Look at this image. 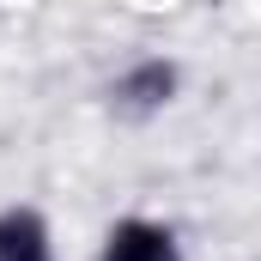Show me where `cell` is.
<instances>
[{
    "mask_svg": "<svg viewBox=\"0 0 261 261\" xmlns=\"http://www.w3.org/2000/svg\"><path fill=\"white\" fill-rule=\"evenodd\" d=\"M0 261H61L55 225L37 200H6L0 206Z\"/></svg>",
    "mask_w": 261,
    "mask_h": 261,
    "instance_id": "obj_3",
    "label": "cell"
},
{
    "mask_svg": "<svg viewBox=\"0 0 261 261\" xmlns=\"http://www.w3.org/2000/svg\"><path fill=\"white\" fill-rule=\"evenodd\" d=\"M97 261H189V243L170 219L152 213H122L103 225L97 237Z\"/></svg>",
    "mask_w": 261,
    "mask_h": 261,
    "instance_id": "obj_2",
    "label": "cell"
},
{
    "mask_svg": "<svg viewBox=\"0 0 261 261\" xmlns=\"http://www.w3.org/2000/svg\"><path fill=\"white\" fill-rule=\"evenodd\" d=\"M176 97H182V61L176 55H140L103 85V110L128 128L158 122L164 110H176Z\"/></svg>",
    "mask_w": 261,
    "mask_h": 261,
    "instance_id": "obj_1",
    "label": "cell"
}]
</instances>
